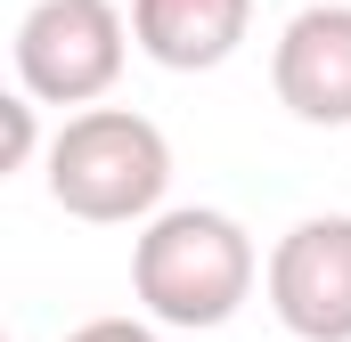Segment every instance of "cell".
<instances>
[{
	"label": "cell",
	"instance_id": "cell-1",
	"mask_svg": "<svg viewBox=\"0 0 351 342\" xmlns=\"http://www.w3.org/2000/svg\"><path fill=\"white\" fill-rule=\"evenodd\" d=\"M131 285L164 326H229L254 293V237L213 204L156 212L131 245Z\"/></svg>",
	"mask_w": 351,
	"mask_h": 342
},
{
	"label": "cell",
	"instance_id": "cell-2",
	"mask_svg": "<svg viewBox=\"0 0 351 342\" xmlns=\"http://www.w3.org/2000/svg\"><path fill=\"white\" fill-rule=\"evenodd\" d=\"M172 187V147L131 106H90L49 147V196L74 220H147Z\"/></svg>",
	"mask_w": 351,
	"mask_h": 342
},
{
	"label": "cell",
	"instance_id": "cell-3",
	"mask_svg": "<svg viewBox=\"0 0 351 342\" xmlns=\"http://www.w3.org/2000/svg\"><path fill=\"white\" fill-rule=\"evenodd\" d=\"M123 74V8L114 0H33L16 25V82L49 106H90Z\"/></svg>",
	"mask_w": 351,
	"mask_h": 342
},
{
	"label": "cell",
	"instance_id": "cell-4",
	"mask_svg": "<svg viewBox=\"0 0 351 342\" xmlns=\"http://www.w3.org/2000/svg\"><path fill=\"white\" fill-rule=\"evenodd\" d=\"M269 310L302 342H351V212L294 220L269 253Z\"/></svg>",
	"mask_w": 351,
	"mask_h": 342
},
{
	"label": "cell",
	"instance_id": "cell-5",
	"mask_svg": "<svg viewBox=\"0 0 351 342\" xmlns=\"http://www.w3.org/2000/svg\"><path fill=\"white\" fill-rule=\"evenodd\" d=\"M269 82H278V106L302 122H327V131L351 122V8L343 0L286 16V33L269 49Z\"/></svg>",
	"mask_w": 351,
	"mask_h": 342
},
{
	"label": "cell",
	"instance_id": "cell-6",
	"mask_svg": "<svg viewBox=\"0 0 351 342\" xmlns=\"http://www.w3.org/2000/svg\"><path fill=\"white\" fill-rule=\"evenodd\" d=\"M245 25H254V0H131L139 49L172 74H204V66L237 57Z\"/></svg>",
	"mask_w": 351,
	"mask_h": 342
},
{
	"label": "cell",
	"instance_id": "cell-7",
	"mask_svg": "<svg viewBox=\"0 0 351 342\" xmlns=\"http://www.w3.org/2000/svg\"><path fill=\"white\" fill-rule=\"evenodd\" d=\"M0 122H8V171H25V155H33V98H0Z\"/></svg>",
	"mask_w": 351,
	"mask_h": 342
},
{
	"label": "cell",
	"instance_id": "cell-8",
	"mask_svg": "<svg viewBox=\"0 0 351 342\" xmlns=\"http://www.w3.org/2000/svg\"><path fill=\"white\" fill-rule=\"evenodd\" d=\"M66 342H156V326H139V318H90Z\"/></svg>",
	"mask_w": 351,
	"mask_h": 342
}]
</instances>
